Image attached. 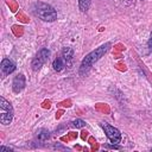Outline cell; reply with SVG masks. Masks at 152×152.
Wrapping results in <instances>:
<instances>
[{
  "label": "cell",
  "instance_id": "12",
  "mask_svg": "<svg viewBox=\"0 0 152 152\" xmlns=\"http://www.w3.org/2000/svg\"><path fill=\"white\" fill-rule=\"evenodd\" d=\"M72 125H74L76 128H82V127L86 126V122H84L82 119H76V120L72 122Z\"/></svg>",
  "mask_w": 152,
  "mask_h": 152
},
{
  "label": "cell",
  "instance_id": "8",
  "mask_svg": "<svg viewBox=\"0 0 152 152\" xmlns=\"http://www.w3.org/2000/svg\"><path fill=\"white\" fill-rule=\"evenodd\" d=\"M74 57V50L71 48H64L62 51V58L65 61L66 64H70V62L72 61Z\"/></svg>",
  "mask_w": 152,
  "mask_h": 152
},
{
  "label": "cell",
  "instance_id": "1",
  "mask_svg": "<svg viewBox=\"0 0 152 152\" xmlns=\"http://www.w3.org/2000/svg\"><path fill=\"white\" fill-rule=\"evenodd\" d=\"M112 44L110 43H104L101 46L96 48L95 50H93L91 52H89L81 62L80 65V75H84L86 72H88V70L94 65V63H96L101 57H103L110 49Z\"/></svg>",
  "mask_w": 152,
  "mask_h": 152
},
{
  "label": "cell",
  "instance_id": "9",
  "mask_svg": "<svg viewBox=\"0 0 152 152\" xmlns=\"http://www.w3.org/2000/svg\"><path fill=\"white\" fill-rule=\"evenodd\" d=\"M65 61L62 58V57H57L55 61H53V63H52V66H53V69L56 70V71H62L63 69H64V66H65Z\"/></svg>",
  "mask_w": 152,
  "mask_h": 152
},
{
  "label": "cell",
  "instance_id": "11",
  "mask_svg": "<svg viewBox=\"0 0 152 152\" xmlns=\"http://www.w3.org/2000/svg\"><path fill=\"white\" fill-rule=\"evenodd\" d=\"M37 137H38V140H40V141H45V140L49 139L50 134H49V131H46V129H40Z\"/></svg>",
  "mask_w": 152,
  "mask_h": 152
},
{
  "label": "cell",
  "instance_id": "5",
  "mask_svg": "<svg viewBox=\"0 0 152 152\" xmlns=\"http://www.w3.org/2000/svg\"><path fill=\"white\" fill-rule=\"evenodd\" d=\"M101 126H102V128H103L107 138L110 140V142L119 144L121 141V133H120V131L118 128H115V127H113V126H110V125H108L106 122L104 124H101Z\"/></svg>",
  "mask_w": 152,
  "mask_h": 152
},
{
  "label": "cell",
  "instance_id": "3",
  "mask_svg": "<svg viewBox=\"0 0 152 152\" xmlns=\"http://www.w3.org/2000/svg\"><path fill=\"white\" fill-rule=\"evenodd\" d=\"M13 120V107L5 99L0 97V122L2 125H10Z\"/></svg>",
  "mask_w": 152,
  "mask_h": 152
},
{
  "label": "cell",
  "instance_id": "4",
  "mask_svg": "<svg viewBox=\"0 0 152 152\" xmlns=\"http://www.w3.org/2000/svg\"><path fill=\"white\" fill-rule=\"evenodd\" d=\"M49 58H50V51L48 49H45V48L40 49L38 51V53L36 55V57L33 58V61H32V64H31L32 69L34 71H38L49 61Z\"/></svg>",
  "mask_w": 152,
  "mask_h": 152
},
{
  "label": "cell",
  "instance_id": "2",
  "mask_svg": "<svg viewBox=\"0 0 152 152\" xmlns=\"http://www.w3.org/2000/svg\"><path fill=\"white\" fill-rule=\"evenodd\" d=\"M34 12L44 21H55L57 19L56 10L45 2H40V1L36 2L34 4Z\"/></svg>",
  "mask_w": 152,
  "mask_h": 152
},
{
  "label": "cell",
  "instance_id": "7",
  "mask_svg": "<svg viewBox=\"0 0 152 152\" xmlns=\"http://www.w3.org/2000/svg\"><path fill=\"white\" fill-rule=\"evenodd\" d=\"M25 83H26V81H25V76H24L23 74L15 76L14 80H13V83H12L13 91H14V93L21 91V90L24 89V87H25Z\"/></svg>",
  "mask_w": 152,
  "mask_h": 152
},
{
  "label": "cell",
  "instance_id": "6",
  "mask_svg": "<svg viewBox=\"0 0 152 152\" xmlns=\"http://www.w3.org/2000/svg\"><path fill=\"white\" fill-rule=\"evenodd\" d=\"M0 69H1V76H2V77H6L7 75H10L11 72H13V71L15 70V65H14V63H13L12 61L5 58V59H2V62H1Z\"/></svg>",
  "mask_w": 152,
  "mask_h": 152
},
{
  "label": "cell",
  "instance_id": "10",
  "mask_svg": "<svg viewBox=\"0 0 152 152\" xmlns=\"http://www.w3.org/2000/svg\"><path fill=\"white\" fill-rule=\"evenodd\" d=\"M90 1L91 0H78V7L81 10V12H87L89 6H90Z\"/></svg>",
  "mask_w": 152,
  "mask_h": 152
},
{
  "label": "cell",
  "instance_id": "14",
  "mask_svg": "<svg viewBox=\"0 0 152 152\" xmlns=\"http://www.w3.org/2000/svg\"><path fill=\"white\" fill-rule=\"evenodd\" d=\"M147 46H148V49H150V50H152V32H151L150 39H148V42H147Z\"/></svg>",
  "mask_w": 152,
  "mask_h": 152
},
{
  "label": "cell",
  "instance_id": "13",
  "mask_svg": "<svg viewBox=\"0 0 152 152\" xmlns=\"http://www.w3.org/2000/svg\"><path fill=\"white\" fill-rule=\"evenodd\" d=\"M0 152H12V148L6 146H0Z\"/></svg>",
  "mask_w": 152,
  "mask_h": 152
}]
</instances>
